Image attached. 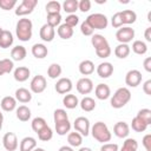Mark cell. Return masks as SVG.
Wrapping results in <instances>:
<instances>
[{
	"mask_svg": "<svg viewBox=\"0 0 151 151\" xmlns=\"http://www.w3.org/2000/svg\"><path fill=\"white\" fill-rule=\"evenodd\" d=\"M32 28H33V24L29 19H26V18L19 19L15 28L18 39L21 41H28L32 38Z\"/></svg>",
	"mask_w": 151,
	"mask_h": 151,
	"instance_id": "obj_1",
	"label": "cell"
},
{
	"mask_svg": "<svg viewBox=\"0 0 151 151\" xmlns=\"http://www.w3.org/2000/svg\"><path fill=\"white\" fill-rule=\"evenodd\" d=\"M91 133H92V137L100 142V143H106V142H110L111 140V132L107 127V125L103 122H97L94 123V125L91 127Z\"/></svg>",
	"mask_w": 151,
	"mask_h": 151,
	"instance_id": "obj_2",
	"label": "cell"
},
{
	"mask_svg": "<svg viewBox=\"0 0 151 151\" xmlns=\"http://www.w3.org/2000/svg\"><path fill=\"white\" fill-rule=\"evenodd\" d=\"M131 99V92L127 87H119L113 97L111 98V106L113 109H120L123 106H125Z\"/></svg>",
	"mask_w": 151,
	"mask_h": 151,
	"instance_id": "obj_3",
	"label": "cell"
},
{
	"mask_svg": "<svg viewBox=\"0 0 151 151\" xmlns=\"http://www.w3.org/2000/svg\"><path fill=\"white\" fill-rule=\"evenodd\" d=\"M86 21L88 22V25L93 28V29H104L107 27L109 25V20L106 18V15L101 14V13H93L90 14L86 18Z\"/></svg>",
	"mask_w": 151,
	"mask_h": 151,
	"instance_id": "obj_4",
	"label": "cell"
},
{
	"mask_svg": "<svg viewBox=\"0 0 151 151\" xmlns=\"http://www.w3.org/2000/svg\"><path fill=\"white\" fill-rule=\"evenodd\" d=\"M37 5H38V0H22L21 4L15 9V15L24 17V15L31 14Z\"/></svg>",
	"mask_w": 151,
	"mask_h": 151,
	"instance_id": "obj_5",
	"label": "cell"
},
{
	"mask_svg": "<svg viewBox=\"0 0 151 151\" xmlns=\"http://www.w3.org/2000/svg\"><path fill=\"white\" fill-rule=\"evenodd\" d=\"M116 38L120 44H127V42L132 41V39L134 38V29L129 26L122 27L117 31Z\"/></svg>",
	"mask_w": 151,
	"mask_h": 151,
	"instance_id": "obj_6",
	"label": "cell"
},
{
	"mask_svg": "<svg viewBox=\"0 0 151 151\" xmlns=\"http://www.w3.org/2000/svg\"><path fill=\"white\" fill-rule=\"evenodd\" d=\"M74 130L79 132L81 136H88L90 133V120L86 117H78L74 120Z\"/></svg>",
	"mask_w": 151,
	"mask_h": 151,
	"instance_id": "obj_7",
	"label": "cell"
},
{
	"mask_svg": "<svg viewBox=\"0 0 151 151\" xmlns=\"http://www.w3.org/2000/svg\"><path fill=\"white\" fill-rule=\"evenodd\" d=\"M29 87H31V91L33 93H41V92H44L45 88H46V79H45V77L41 76V74H37L31 80Z\"/></svg>",
	"mask_w": 151,
	"mask_h": 151,
	"instance_id": "obj_8",
	"label": "cell"
},
{
	"mask_svg": "<svg viewBox=\"0 0 151 151\" xmlns=\"http://www.w3.org/2000/svg\"><path fill=\"white\" fill-rule=\"evenodd\" d=\"M125 83L130 87H137L142 83V73L138 70H130L125 76Z\"/></svg>",
	"mask_w": 151,
	"mask_h": 151,
	"instance_id": "obj_9",
	"label": "cell"
},
{
	"mask_svg": "<svg viewBox=\"0 0 151 151\" xmlns=\"http://www.w3.org/2000/svg\"><path fill=\"white\" fill-rule=\"evenodd\" d=\"M2 145L7 151H15L18 147V138L14 132L5 133L2 138Z\"/></svg>",
	"mask_w": 151,
	"mask_h": 151,
	"instance_id": "obj_10",
	"label": "cell"
},
{
	"mask_svg": "<svg viewBox=\"0 0 151 151\" xmlns=\"http://www.w3.org/2000/svg\"><path fill=\"white\" fill-rule=\"evenodd\" d=\"M93 90V81L90 78H80L77 83V91L80 94H88Z\"/></svg>",
	"mask_w": 151,
	"mask_h": 151,
	"instance_id": "obj_11",
	"label": "cell"
},
{
	"mask_svg": "<svg viewBox=\"0 0 151 151\" xmlns=\"http://www.w3.org/2000/svg\"><path fill=\"white\" fill-rule=\"evenodd\" d=\"M72 90V81L70 78H60L55 84V91L60 94L68 93Z\"/></svg>",
	"mask_w": 151,
	"mask_h": 151,
	"instance_id": "obj_12",
	"label": "cell"
},
{
	"mask_svg": "<svg viewBox=\"0 0 151 151\" xmlns=\"http://www.w3.org/2000/svg\"><path fill=\"white\" fill-rule=\"evenodd\" d=\"M113 133L118 138H126L130 133V126L125 122H118L113 126Z\"/></svg>",
	"mask_w": 151,
	"mask_h": 151,
	"instance_id": "obj_13",
	"label": "cell"
},
{
	"mask_svg": "<svg viewBox=\"0 0 151 151\" xmlns=\"http://www.w3.org/2000/svg\"><path fill=\"white\" fill-rule=\"evenodd\" d=\"M39 35H40L41 40L50 42V41H52V40L54 39V35H55V29H54L53 27H51L50 25L45 24V25H42V26H41L40 32H39Z\"/></svg>",
	"mask_w": 151,
	"mask_h": 151,
	"instance_id": "obj_14",
	"label": "cell"
},
{
	"mask_svg": "<svg viewBox=\"0 0 151 151\" xmlns=\"http://www.w3.org/2000/svg\"><path fill=\"white\" fill-rule=\"evenodd\" d=\"M97 73L100 78H109L113 73V65L109 61H104L97 66Z\"/></svg>",
	"mask_w": 151,
	"mask_h": 151,
	"instance_id": "obj_15",
	"label": "cell"
},
{
	"mask_svg": "<svg viewBox=\"0 0 151 151\" xmlns=\"http://www.w3.org/2000/svg\"><path fill=\"white\" fill-rule=\"evenodd\" d=\"M29 74H31V71H29V68H28V67H25V66H20V67H17V68L14 70V73H13V76H14V79H15L17 81H19V83L26 81V80L28 79Z\"/></svg>",
	"mask_w": 151,
	"mask_h": 151,
	"instance_id": "obj_16",
	"label": "cell"
},
{
	"mask_svg": "<svg viewBox=\"0 0 151 151\" xmlns=\"http://www.w3.org/2000/svg\"><path fill=\"white\" fill-rule=\"evenodd\" d=\"M94 93H96V97L100 100H105L110 97L111 94V90L109 87V85L106 84H98L96 86V90H94Z\"/></svg>",
	"mask_w": 151,
	"mask_h": 151,
	"instance_id": "obj_17",
	"label": "cell"
},
{
	"mask_svg": "<svg viewBox=\"0 0 151 151\" xmlns=\"http://www.w3.org/2000/svg\"><path fill=\"white\" fill-rule=\"evenodd\" d=\"M0 106L4 111L6 112H11L15 109L17 106V99L14 97H11V96H6L1 99V103H0Z\"/></svg>",
	"mask_w": 151,
	"mask_h": 151,
	"instance_id": "obj_18",
	"label": "cell"
},
{
	"mask_svg": "<svg viewBox=\"0 0 151 151\" xmlns=\"http://www.w3.org/2000/svg\"><path fill=\"white\" fill-rule=\"evenodd\" d=\"M37 147V140L33 137H25L20 142V151H33Z\"/></svg>",
	"mask_w": 151,
	"mask_h": 151,
	"instance_id": "obj_19",
	"label": "cell"
},
{
	"mask_svg": "<svg viewBox=\"0 0 151 151\" xmlns=\"http://www.w3.org/2000/svg\"><path fill=\"white\" fill-rule=\"evenodd\" d=\"M13 34L7 31V29H4L0 34V47L1 48H8L9 46H12L13 44Z\"/></svg>",
	"mask_w": 151,
	"mask_h": 151,
	"instance_id": "obj_20",
	"label": "cell"
},
{
	"mask_svg": "<svg viewBox=\"0 0 151 151\" xmlns=\"http://www.w3.org/2000/svg\"><path fill=\"white\" fill-rule=\"evenodd\" d=\"M26 54H27V51H26V48H25L24 46H21V45H18V46L13 47L12 51H11V57H12V59L15 60V61H21V60H24L25 57H26Z\"/></svg>",
	"mask_w": 151,
	"mask_h": 151,
	"instance_id": "obj_21",
	"label": "cell"
},
{
	"mask_svg": "<svg viewBox=\"0 0 151 151\" xmlns=\"http://www.w3.org/2000/svg\"><path fill=\"white\" fill-rule=\"evenodd\" d=\"M48 53L47 47L44 44H34L32 46V54L37 59H44Z\"/></svg>",
	"mask_w": 151,
	"mask_h": 151,
	"instance_id": "obj_22",
	"label": "cell"
},
{
	"mask_svg": "<svg viewBox=\"0 0 151 151\" xmlns=\"http://www.w3.org/2000/svg\"><path fill=\"white\" fill-rule=\"evenodd\" d=\"M15 99L20 103H28L32 99V93L27 88L20 87L15 91Z\"/></svg>",
	"mask_w": 151,
	"mask_h": 151,
	"instance_id": "obj_23",
	"label": "cell"
},
{
	"mask_svg": "<svg viewBox=\"0 0 151 151\" xmlns=\"http://www.w3.org/2000/svg\"><path fill=\"white\" fill-rule=\"evenodd\" d=\"M79 72L83 76H90L94 72V64L91 60H83L79 64Z\"/></svg>",
	"mask_w": 151,
	"mask_h": 151,
	"instance_id": "obj_24",
	"label": "cell"
},
{
	"mask_svg": "<svg viewBox=\"0 0 151 151\" xmlns=\"http://www.w3.org/2000/svg\"><path fill=\"white\" fill-rule=\"evenodd\" d=\"M91 42H92L94 50H98V48H101V47L109 45V41H107L106 38H105L104 35H101V34H92Z\"/></svg>",
	"mask_w": 151,
	"mask_h": 151,
	"instance_id": "obj_25",
	"label": "cell"
},
{
	"mask_svg": "<svg viewBox=\"0 0 151 151\" xmlns=\"http://www.w3.org/2000/svg\"><path fill=\"white\" fill-rule=\"evenodd\" d=\"M120 15H122V20H123V25L126 24V25H130V24H133L137 19V14L136 12H133L132 9H125L123 12H120Z\"/></svg>",
	"mask_w": 151,
	"mask_h": 151,
	"instance_id": "obj_26",
	"label": "cell"
},
{
	"mask_svg": "<svg viewBox=\"0 0 151 151\" xmlns=\"http://www.w3.org/2000/svg\"><path fill=\"white\" fill-rule=\"evenodd\" d=\"M63 104L66 109H76L78 105H79V100L77 98V96L74 94H66L64 98H63Z\"/></svg>",
	"mask_w": 151,
	"mask_h": 151,
	"instance_id": "obj_27",
	"label": "cell"
},
{
	"mask_svg": "<svg viewBox=\"0 0 151 151\" xmlns=\"http://www.w3.org/2000/svg\"><path fill=\"white\" fill-rule=\"evenodd\" d=\"M57 32H58V35H59L61 39H70V38L73 35V28L70 27V26L66 25V24L59 25Z\"/></svg>",
	"mask_w": 151,
	"mask_h": 151,
	"instance_id": "obj_28",
	"label": "cell"
},
{
	"mask_svg": "<svg viewBox=\"0 0 151 151\" xmlns=\"http://www.w3.org/2000/svg\"><path fill=\"white\" fill-rule=\"evenodd\" d=\"M17 118L21 122H27L31 118V110L26 105H20L17 109Z\"/></svg>",
	"mask_w": 151,
	"mask_h": 151,
	"instance_id": "obj_29",
	"label": "cell"
},
{
	"mask_svg": "<svg viewBox=\"0 0 151 151\" xmlns=\"http://www.w3.org/2000/svg\"><path fill=\"white\" fill-rule=\"evenodd\" d=\"M67 142H68V144H70L71 146L78 147V146H80L81 143H83V137H81V134H80L79 132L74 131V132L68 133V136H67Z\"/></svg>",
	"mask_w": 151,
	"mask_h": 151,
	"instance_id": "obj_30",
	"label": "cell"
},
{
	"mask_svg": "<svg viewBox=\"0 0 151 151\" xmlns=\"http://www.w3.org/2000/svg\"><path fill=\"white\" fill-rule=\"evenodd\" d=\"M80 107L85 112H91V111H93L96 109V101L91 97H85L80 101Z\"/></svg>",
	"mask_w": 151,
	"mask_h": 151,
	"instance_id": "obj_31",
	"label": "cell"
},
{
	"mask_svg": "<svg viewBox=\"0 0 151 151\" xmlns=\"http://www.w3.org/2000/svg\"><path fill=\"white\" fill-rule=\"evenodd\" d=\"M114 54L119 59H124L130 54V46L127 44H119L114 48Z\"/></svg>",
	"mask_w": 151,
	"mask_h": 151,
	"instance_id": "obj_32",
	"label": "cell"
},
{
	"mask_svg": "<svg viewBox=\"0 0 151 151\" xmlns=\"http://www.w3.org/2000/svg\"><path fill=\"white\" fill-rule=\"evenodd\" d=\"M61 72H63L61 66H60L59 64H55V63L51 64V65L48 66V68H47V76H48L51 79H57V78L61 74Z\"/></svg>",
	"mask_w": 151,
	"mask_h": 151,
	"instance_id": "obj_33",
	"label": "cell"
},
{
	"mask_svg": "<svg viewBox=\"0 0 151 151\" xmlns=\"http://www.w3.org/2000/svg\"><path fill=\"white\" fill-rule=\"evenodd\" d=\"M147 126L149 125H146L140 118H138L137 116L132 119V122H131V127H132V130L133 131H136V132H144L146 129H147Z\"/></svg>",
	"mask_w": 151,
	"mask_h": 151,
	"instance_id": "obj_34",
	"label": "cell"
},
{
	"mask_svg": "<svg viewBox=\"0 0 151 151\" xmlns=\"http://www.w3.org/2000/svg\"><path fill=\"white\" fill-rule=\"evenodd\" d=\"M132 51L136 53V54H145L147 52V46L144 41L142 40H134L133 44H132Z\"/></svg>",
	"mask_w": 151,
	"mask_h": 151,
	"instance_id": "obj_35",
	"label": "cell"
},
{
	"mask_svg": "<svg viewBox=\"0 0 151 151\" xmlns=\"http://www.w3.org/2000/svg\"><path fill=\"white\" fill-rule=\"evenodd\" d=\"M70 130H71V123L68 120H64V122L55 124V131L59 136H64V134L68 133Z\"/></svg>",
	"mask_w": 151,
	"mask_h": 151,
	"instance_id": "obj_36",
	"label": "cell"
},
{
	"mask_svg": "<svg viewBox=\"0 0 151 151\" xmlns=\"http://www.w3.org/2000/svg\"><path fill=\"white\" fill-rule=\"evenodd\" d=\"M52 137H53V131L48 125H46L44 129H41L38 132V138L42 142H48L50 139H52Z\"/></svg>",
	"mask_w": 151,
	"mask_h": 151,
	"instance_id": "obj_37",
	"label": "cell"
},
{
	"mask_svg": "<svg viewBox=\"0 0 151 151\" xmlns=\"http://www.w3.org/2000/svg\"><path fill=\"white\" fill-rule=\"evenodd\" d=\"M138 149V143L133 138H126L125 142L123 143V146L120 151H137Z\"/></svg>",
	"mask_w": 151,
	"mask_h": 151,
	"instance_id": "obj_38",
	"label": "cell"
},
{
	"mask_svg": "<svg viewBox=\"0 0 151 151\" xmlns=\"http://www.w3.org/2000/svg\"><path fill=\"white\" fill-rule=\"evenodd\" d=\"M13 61L9 59H2L0 60V76L5 74V73H11L13 70Z\"/></svg>",
	"mask_w": 151,
	"mask_h": 151,
	"instance_id": "obj_39",
	"label": "cell"
},
{
	"mask_svg": "<svg viewBox=\"0 0 151 151\" xmlns=\"http://www.w3.org/2000/svg\"><path fill=\"white\" fill-rule=\"evenodd\" d=\"M63 9L70 14H73L78 9V1L77 0H65L63 2Z\"/></svg>",
	"mask_w": 151,
	"mask_h": 151,
	"instance_id": "obj_40",
	"label": "cell"
},
{
	"mask_svg": "<svg viewBox=\"0 0 151 151\" xmlns=\"http://www.w3.org/2000/svg\"><path fill=\"white\" fill-rule=\"evenodd\" d=\"M60 9H61V5H60L59 1L52 0V1H48L46 4V12H47V14L60 13Z\"/></svg>",
	"mask_w": 151,
	"mask_h": 151,
	"instance_id": "obj_41",
	"label": "cell"
},
{
	"mask_svg": "<svg viewBox=\"0 0 151 151\" xmlns=\"http://www.w3.org/2000/svg\"><path fill=\"white\" fill-rule=\"evenodd\" d=\"M47 124H46V120L44 119V118H41V117H37V118H34L33 120H32V130L35 132V133H38L41 129H44L45 126H46Z\"/></svg>",
	"mask_w": 151,
	"mask_h": 151,
	"instance_id": "obj_42",
	"label": "cell"
},
{
	"mask_svg": "<svg viewBox=\"0 0 151 151\" xmlns=\"http://www.w3.org/2000/svg\"><path fill=\"white\" fill-rule=\"evenodd\" d=\"M137 117L140 118L146 125H150L151 124V110H149V109H142V110L138 111Z\"/></svg>",
	"mask_w": 151,
	"mask_h": 151,
	"instance_id": "obj_43",
	"label": "cell"
},
{
	"mask_svg": "<svg viewBox=\"0 0 151 151\" xmlns=\"http://www.w3.org/2000/svg\"><path fill=\"white\" fill-rule=\"evenodd\" d=\"M61 21V15L60 13H54V14H47V25H50L51 27H55L58 25H60Z\"/></svg>",
	"mask_w": 151,
	"mask_h": 151,
	"instance_id": "obj_44",
	"label": "cell"
},
{
	"mask_svg": "<svg viewBox=\"0 0 151 151\" xmlns=\"http://www.w3.org/2000/svg\"><path fill=\"white\" fill-rule=\"evenodd\" d=\"M53 118H54V123H60V122H64V120H68V116H67V112L63 109H57L54 111V114H53Z\"/></svg>",
	"mask_w": 151,
	"mask_h": 151,
	"instance_id": "obj_45",
	"label": "cell"
},
{
	"mask_svg": "<svg viewBox=\"0 0 151 151\" xmlns=\"http://www.w3.org/2000/svg\"><path fill=\"white\" fill-rule=\"evenodd\" d=\"M111 24L114 28H119L123 26V20H122V15H120V12H117L112 15V20H111Z\"/></svg>",
	"mask_w": 151,
	"mask_h": 151,
	"instance_id": "obj_46",
	"label": "cell"
},
{
	"mask_svg": "<svg viewBox=\"0 0 151 151\" xmlns=\"http://www.w3.org/2000/svg\"><path fill=\"white\" fill-rule=\"evenodd\" d=\"M78 22H79V18H78V15H76V14H68V15L66 17V19H65V24L68 25V26L72 27V28H73L74 26H77Z\"/></svg>",
	"mask_w": 151,
	"mask_h": 151,
	"instance_id": "obj_47",
	"label": "cell"
},
{
	"mask_svg": "<svg viewBox=\"0 0 151 151\" xmlns=\"http://www.w3.org/2000/svg\"><path fill=\"white\" fill-rule=\"evenodd\" d=\"M80 31H81V33L84 34V35H86V37H88V35H92L93 34V28L88 25V22L85 20V21H83L81 22V25H80Z\"/></svg>",
	"mask_w": 151,
	"mask_h": 151,
	"instance_id": "obj_48",
	"label": "cell"
},
{
	"mask_svg": "<svg viewBox=\"0 0 151 151\" xmlns=\"http://www.w3.org/2000/svg\"><path fill=\"white\" fill-rule=\"evenodd\" d=\"M96 53H97V55H98L99 58H107V57H110V54H111V47H110V45L104 46V47H101V48L96 50Z\"/></svg>",
	"mask_w": 151,
	"mask_h": 151,
	"instance_id": "obj_49",
	"label": "cell"
},
{
	"mask_svg": "<svg viewBox=\"0 0 151 151\" xmlns=\"http://www.w3.org/2000/svg\"><path fill=\"white\" fill-rule=\"evenodd\" d=\"M17 5V0H0V8L5 11L12 9Z\"/></svg>",
	"mask_w": 151,
	"mask_h": 151,
	"instance_id": "obj_50",
	"label": "cell"
},
{
	"mask_svg": "<svg viewBox=\"0 0 151 151\" xmlns=\"http://www.w3.org/2000/svg\"><path fill=\"white\" fill-rule=\"evenodd\" d=\"M78 9L81 12H88L91 9V1L90 0H80L78 1Z\"/></svg>",
	"mask_w": 151,
	"mask_h": 151,
	"instance_id": "obj_51",
	"label": "cell"
},
{
	"mask_svg": "<svg viewBox=\"0 0 151 151\" xmlns=\"http://www.w3.org/2000/svg\"><path fill=\"white\" fill-rule=\"evenodd\" d=\"M100 151H118V145L113 143H105L100 147Z\"/></svg>",
	"mask_w": 151,
	"mask_h": 151,
	"instance_id": "obj_52",
	"label": "cell"
},
{
	"mask_svg": "<svg viewBox=\"0 0 151 151\" xmlns=\"http://www.w3.org/2000/svg\"><path fill=\"white\" fill-rule=\"evenodd\" d=\"M142 143H143V145H144L146 151H151V134L150 133H147V134H145L143 137V142Z\"/></svg>",
	"mask_w": 151,
	"mask_h": 151,
	"instance_id": "obj_53",
	"label": "cell"
},
{
	"mask_svg": "<svg viewBox=\"0 0 151 151\" xmlns=\"http://www.w3.org/2000/svg\"><path fill=\"white\" fill-rule=\"evenodd\" d=\"M143 91L145 92V94L147 96H151V79L146 80L143 85Z\"/></svg>",
	"mask_w": 151,
	"mask_h": 151,
	"instance_id": "obj_54",
	"label": "cell"
},
{
	"mask_svg": "<svg viewBox=\"0 0 151 151\" xmlns=\"http://www.w3.org/2000/svg\"><path fill=\"white\" fill-rule=\"evenodd\" d=\"M143 65H144V68H145L147 72H151V58H150V57H147V58L144 59Z\"/></svg>",
	"mask_w": 151,
	"mask_h": 151,
	"instance_id": "obj_55",
	"label": "cell"
},
{
	"mask_svg": "<svg viewBox=\"0 0 151 151\" xmlns=\"http://www.w3.org/2000/svg\"><path fill=\"white\" fill-rule=\"evenodd\" d=\"M144 37L146 39V41H151V27H147L145 29V33H144Z\"/></svg>",
	"mask_w": 151,
	"mask_h": 151,
	"instance_id": "obj_56",
	"label": "cell"
},
{
	"mask_svg": "<svg viewBox=\"0 0 151 151\" xmlns=\"http://www.w3.org/2000/svg\"><path fill=\"white\" fill-rule=\"evenodd\" d=\"M59 151H73V149H72L71 146H66V145H64V146H61V147L59 149Z\"/></svg>",
	"mask_w": 151,
	"mask_h": 151,
	"instance_id": "obj_57",
	"label": "cell"
},
{
	"mask_svg": "<svg viewBox=\"0 0 151 151\" xmlns=\"http://www.w3.org/2000/svg\"><path fill=\"white\" fill-rule=\"evenodd\" d=\"M2 123H4V114L0 112V130L2 129Z\"/></svg>",
	"mask_w": 151,
	"mask_h": 151,
	"instance_id": "obj_58",
	"label": "cell"
},
{
	"mask_svg": "<svg viewBox=\"0 0 151 151\" xmlns=\"http://www.w3.org/2000/svg\"><path fill=\"white\" fill-rule=\"evenodd\" d=\"M78 151H92L90 147H80Z\"/></svg>",
	"mask_w": 151,
	"mask_h": 151,
	"instance_id": "obj_59",
	"label": "cell"
},
{
	"mask_svg": "<svg viewBox=\"0 0 151 151\" xmlns=\"http://www.w3.org/2000/svg\"><path fill=\"white\" fill-rule=\"evenodd\" d=\"M33 151H45V150H44L42 147H35V149H34Z\"/></svg>",
	"mask_w": 151,
	"mask_h": 151,
	"instance_id": "obj_60",
	"label": "cell"
},
{
	"mask_svg": "<svg viewBox=\"0 0 151 151\" xmlns=\"http://www.w3.org/2000/svg\"><path fill=\"white\" fill-rule=\"evenodd\" d=\"M147 20L151 21V12H149V14H147Z\"/></svg>",
	"mask_w": 151,
	"mask_h": 151,
	"instance_id": "obj_61",
	"label": "cell"
},
{
	"mask_svg": "<svg viewBox=\"0 0 151 151\" xmlns=\"http://www.w3.org/2000/svg\"><path fill=\"white\" fill-rule=\"evenodd\" d=\"M2 31H4V29H2L1 27H0V34H1V32H2Z\"/></svg>",
	"mask_w": 151,
	"mask_h": 151,
	"instance_id": "obj_62",
	"label": "cell"
}]
</instances>
